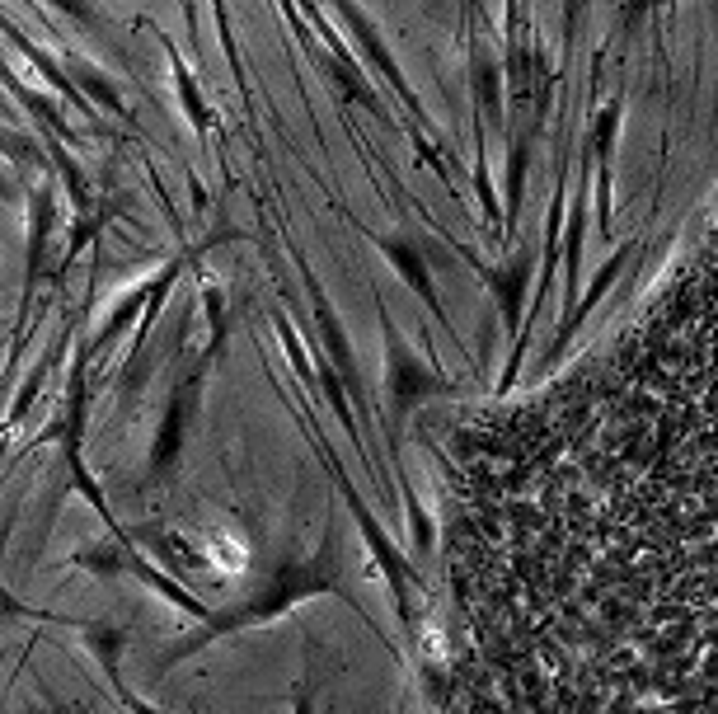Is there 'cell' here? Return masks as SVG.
I'll return each mask as SVG.
<instances>
[{"mask_svg": "<svg viewBox=\"0 0 718 714\" xmlns=\"http://www.w3.org/2000/svg\"><path fill=\"white\" fill-rule=\"evenodd\" d=\"M526 714H718V249L582 409L526 616Z\"/></svg>", "mask_w": 718, "mask_h": 714, "instance_id": "obj_1", "label": "cell"}]
</instances>
